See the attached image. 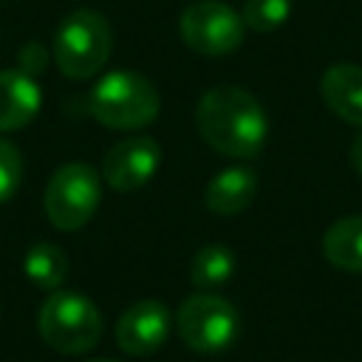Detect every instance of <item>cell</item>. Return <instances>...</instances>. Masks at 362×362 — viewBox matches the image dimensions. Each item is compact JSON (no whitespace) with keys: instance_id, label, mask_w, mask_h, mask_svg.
<instances>
[{"instance_id":"obj_1","label":"cell","mask_w":362,"mask_h":362,"mask_svg":"<svg viewBox=\"0 0 362 362\" xmlns=\"http://www.w3.org/2000/svg\"><path fill=\"white\" fill-rule=\"evenodd\" d=\"M198 136L221 156L255 158L269 136L263 105L238 85H215L195 105Z\"/></svg>"},{"instance_id":"obj_2","label":"cell","mask_w":362,"mask_h":362,"mask_svg":"<svg viewBox=\"0 0 362 362\" xmlns=\"http://www.w3.org/2000/svg\"><path fill=\"white\" fill-rule=\"evenodd\" d=\"M88 110L110 130H141L158 119L161 96L144 74L110 71L93 85Z\"/></svg>"},{"instance_id":"obj_3","label":"cell","mask_w":362,"mask_h":362,"mask_svg":"<svg viewBox=\"0 0 362 362\" xmlns=\"http://www.w3.org/2000/svg\"><path fill=\"white\" fill-rule=\"evenodd\" d=\"M113 51V31L105 14L93 8L71 11L54 34V62L68 79L96 76Z\"/></svg>"},{"instance_id":"obj_4","label":"cell","mask_w":362,"mask_h":362,"mask_svg":"<svg viewBox=\"0 0 362 362\" xmlns=\"http://www.w3.org/2000/svg\"><path fill=\"white\" fill-rule=\"evenodd\" d=\"M37 328L48 348L65 356H76L102 339V314L90 297L57 288L40 305Z\"/></svg>"},{"instance_id":"obj_5","label":"cell","mask_w":362,"mask_h":362,"mask_svg":"<svg viewBox=\"0 0 362 362\" xmlns=\"http://www.w3.org/2000/svg\"><path fill=\"white\" fill-rule=\"evenodd\" d=\"M175 328L189 351L212 356L235 345L240 334V314L226 297L215 291H198L178 305Z\"/></svg>"},{"instance_id":"obj_6","label":"cell","mask_w":362,"mask_h":362,"mask_svg":"<svg viewBox=\"0 0 362 362\" xmlns=\"http://www.w3.org/2000/svg\"><path fill=\"white\" fill-rule=\"evenodd\" d=\"M102 201V178L99 173L85 161L62 164L42 195L45 218L59 232H76L82 229L99 209Z\"/></svg>"},{"instance_id":"obj_7","label":"cell","mask_w":362,"mask_h":362,"mask_svg":"<svg viewBox=\"0 0 362 362\" xmlns=\"http://www.w3.org/2000/svg\"><path fill=\"white\" fill-rule=\"evenodd\" d=\"M178 34L184 45L204 57H223L238 51L246 25L243 17L221 0H195L178 17Z\"/></svg>"},{"instance_id":"obj_8","label":"cell","mask_w":362,"mask_h":362,"mask_svg":"<svg viewBox=\"0 0 362 362\" xmlns=\"http://www.w3.org/2000/svg\"><path fill=\"white\" fill-rule=\"evenodd\" d=\"M161 167V144L153 136H127L116 141L102 161V181L116 192L141 189Z\"/></svg>"},{"instance_id":"obj_9","label":"cell","mask_w":362,"mask_h":362,"mask_svg":"<svg viewBox=\"0 0 362 362\" xmlns=\"http://www.w3.org/2000/svg\"><path fill=\"white\" fill-rule=\"evenodd\" d=\"M173 328V317L158 300H139L127 305L116 322V345L130 356L156 354Z\"/></svg>"},{"instance_id":"obj_10","label":"cell","mask_w":362,"mask_h":362,"mask_svg":"<svg viewBox=\"0 0 362 362\" xmlns=\"http://www.w3.org/2000/svg\"><path fill=\"white\" fill-rule=\"evenodd\" d=\"M40 105L42 93L31 74L20 68L0 71V133L25 127L40 113Z\"/></svg>"},{"instance_id":"obj_11","label":"cell","mask_w":362,"mask_h":362,"mask_svg":"<svg viewBox=\"0 0 362 362\" xmlns=\"http://www.w3.org/2000/svg\"><path fill=\"white\" fill-rule=\"evenodd\" d=\"M320 93L337 119L362 130V65L354 62L328 65L320 79Z\"/></svg>"},{"instance_id":"obj_12","label":"cell","mask_w":362,"mask_h":362,"mask_svg":"<svg viewBox=\"0 0 362 362\" xmlns=\"http://www.w3.org/2000/svg\"><path fill=\"white\" fill-rule=\"evenodd\" d=\"M257 192V173L252 167H226L215 173L204 189V204L215 215H238L249 209Z\"/></svg>"},{"instance_id":"obj_13","label":"cell","mask_w":362,"mask_h":362,"mask_svg":"<svg viewBox=\"0 0 362 362\" xmlns=\"http://www.w3.org/2000/svg\"><path fill=\"white\" fill-rule=\"evenodd\" d=\"M322 255L334 269L362 274V215L334 221L322 235Z\"/></svg>"},{"instance_id":"obj_14","label":"cell","mask_w":362,"mask_h":362,"mask_svg":"<svg viewBox=\"0 0 362 362\" xmlns=\"http://www.w3.org/2000/svg\"><path fill=\"white\" fill-rule=\"evenodd\" d=\"M235 274V255L223 243H206L192 255L189 280L198 291H215L226 286Z\"/></svg>"},{"instance_id":"obj_15","label":"cell","mask_w":362,"mask_h":362,"mask_svg":"<svg viewBox=\"0 0 362 362\" xmlns=\"http://www.w3.org/2000/svg\"><path fill=\"white\" fill-rule=\"evenodd\" d=\"M23 272L37 288L57 291L68 277V257L57 243H34L25 252Z\"/></svg>"},{"instance_id":"obj_16","label":"cell","mask_w":362,"mask_h":362,"mask_svg":"<svg viewBox=\"0 0 362 362\" xmlns=\"http://www.w3.org/2000/svg\"><path fill=\"white\" fill-rule=\"evenodd\" d=\"M240 17L252 31H277L291 17V0H246Z\"/></svg>"},{"instance_id":"obj_17","label":"cell","mask_w":362,"mask_h":362,"mask_svg":"<svg viewBox=\"0 0 362 362\" xmlns=\"http://www.w3.org/2000/svg\"><path fill=\"white\" fill-rule=\"evenodd\" d=\"M23 181V156L17 144L0 139V204L11 201Z\"/></svg>"},{"instance_id":"obj_18","label":"cell","mask_w":362,"mask_h":362,"mask_svg":"<svg viewBox=\"0 0 362 362\" xmlns=\"http://www.w3.org/2000/svg\"><path fill=\"white\" fill-rule=\"evenodd\" d=\"M45 62H48V54H45V48L40 45V42H28V45H23V51H20V71H25V74H40L42 68H45Z\"/></svg>"},{"instance_id":"obj_19","label":"cell","mask_w":362,"mask_h":362,"mask_svg":"<svg viewBox=\"0 0 362 362\" xmlns=\"http://www.w3.org/2000/svg\"><path fill=\"white\" fill-rule=\"evenodd\" d=\"M348 156H351V164H354V170L362 175V130L354 136V141H351V150H348Z\"/></svg>"},{"instance_id":"obj_20","label":"cell","mask_w":362,"mask_h":362,"mask_svg":"<svg viewBox=\"0 0 362 362\" xmlns=\"http://www.w3.org/2000/svg\"><path fill=\"white\" fill-rule=\"evenodd\" d=\"M93 362H119V359H93Z\"/></svg>"}]
</instances>
